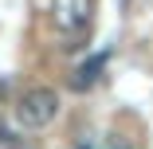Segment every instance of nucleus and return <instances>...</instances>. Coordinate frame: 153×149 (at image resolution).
<instances>
[{"mask_svg":"<svg viewBox=\"0 0 153 149\" xmlns=\"http://www.w3.org/2000/svg\"><path fill=\"white\" fill-rule=\"evenodd\" d=\"M59 114V94L51 86H32V90H24L20 102H16V122L24 130H43L55 122Z\"/></svg>","mask_w":153,"mask_h":149,"instance_id":"1","label":"nucleus"},{"mask_svg":"<svg viewBox=\"0 0 153 149\" xmlns=\"http://www.w3.org/2000/svg\"><path fill=\"white\" fill-rule=\"evenodd\" d=\"M55 24L63 27V32H82V27L90 24V0H55Z\"/></svg>","mask_w":153,"mask_h":149,"instance_id":"2","label":"nucleus"},{"mask_svg":"<svg viewBox=\"0 0 153 149\" xmlns=\"http://www.w3.org/2000/svg\"><path fill=\"white\" fill-rule=\"evenodd\" d=\"M102 67H106V55H90L86 63H82V67L75 71V90H90V86L98 82Z\"/></svg>","mask_w":153,"mask_h":149,"instance_id":"3","label":"nucleus"},{"mask_svg":"<svg viewBox=\"0 0 153 149\" xmlns=\"http://www.w3.org/2000/svg\"><path fill=\"white\" fill-rule=\"evenodd\" d=\"M98 149H134V145H130V141H126V137H122V133H106V137H102V145H98Z\"/></svg>","mask_w":153,"mask_h":149,"instance_id":"4","label":"nucleus"},{"mask_svg":"<svg viewBox=\"0 0 153 149\" xmlns=\"http://www.w3.org/2000/svg\"><path fill=\"white\" fill-rule=\"evenodd\" d=\"M122 4H126V0H122Z\"/></svg>","mask_w":153,"mask_h":149,"instance_id":"5","label":"nucleus"}]
</instances>
